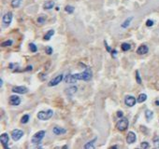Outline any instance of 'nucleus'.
I'll return each instance as SVG.
<instances>
[{
  "mask_svg": "<svg viewBox=\"0 0 159 149\" xmlns=\"http://www.w3.org/2000/svg\"><path fill=\"white\" fill-rule=\"evenodd\" d=\"M12 91L15 93H19V94H25L28 92V88L24 86H16L12 88Z\"/></svg>",
  "mask_w": 159,
  "mask_h": 149,
  "instance_id": "6e6552de",
  "label": "nucleus"
},
{
  "mask_svg": "<svg viewBox=\"0 0 159 149\" xmlns=\"http://www.w3.org/2000/svg\"><path fill=\"white\" fill-rule=\"evenodd\" d=\"M117 147H118V146H117V145H113V146H111V148H117Z\"/></svg>",
  "mask_w": 159,
  "mask_h": 149,
  "instance_id": "58836bf2",
  "label": "nucleus"
},
{
  "mask_svg": "<svg viewBox=\"0 0 159 149\" xmlns=\"http://www.w3.org/2000/svg\"><path fill=\"white\" fill-rule=\"evenodd\" d=\"M96 141V138H95V139L93 140V141H90V142H88L87 144L84 145V148L86 149H89V148H95V145H94V143Z\"/></svg>",
  "mask_w": 159,
  "mask_h": 149,
  "instance_id": "aec40b11",
  "label": "nucleus"
},
{
  "mask_svg": "<svg viewBox=\"0 0 159 149\" xmlns=\"http://www.w3.org/2000/svg\"><path fill=\"white\" fill-rule=\"evenodd\" d=\"M46 134V131L45 130H39L37 131V133L33 135L32 139H31V142H32L33 144H39L40 142L42 141V139L44 138V136Z\"/></svg>",
  "mask_w": 159,
  "mask_h": 149,
  "instance_id": "f03ea898",
  "label": "nucleus"
},
{
  "mask_svg": "<svg viewBox=\"0 0 159 149\" xmlns=\"http://www.w3.org/2000/svg\"><path fill=\"white\" fill-rule=\"evenodd\" d=\"M22 4V0H12L11 1V7L12 8H19Z\"/></svg>",
  "mask_w": 159,
  "mask_h": 149,
  "instance_id": "412c9836",
  "label": "nucleus"
},
{
  "mask_svg": "<svg viewBox=\"0 0 159 149\" xmlns=\"http://www.w3.org/2000/svg\"><path fill=\"white\" fill-rule=\"evenodd\" d=\"M21 103V98L17 95H12L9 97V104L12 106H17Z\"/></svg>",
  "mask_w": 159,
  "mask_h": 149,
  "instance_id": "1a4fd4ad",
  "label": "nucleus"
},
{
  "mask_svg": "<svg viewBox=\"0 0 159 149\" xmlns=\"http://www.w3.org/2000/svg\"><path fill=\"white\" fill-rule=\"evenodd\" d=\"M92 70L90 67H86L82 73L80 74H67L66 77L65 78V83H75L78 80H84V81H89L92 78Z\"/></svg>",
  "mask_w": 159,
  "mask_h": 149,
  "instance_id": "f257e3e1",
  "label": "nucleus"
},
{
  "mask_svg": "<svg viewBox=\"0 0 159 149\" xmlns=\"http://www.w3.org/2000/svg\"><path fill=\"white\" fill-rule=\"evenodd\" d=\"M132 20H133V17H130L129 19H127V20H126V21L124 22V23H123V24L121 25L122 28H127V27H128Z\"/></svg>",
  "mask_w": 159,
  "mask_h": 149,
  "instance_id": "5701e85b",
  "label": "nucleus"
},
{
  "mask_svg": "<svg viewBox=\"0 0 159 149\" xmlns=\"http://www.w3.org/2000/svg\"><path fill=\"white\" fill-rule=\"evenodd\" d=\"M117 116H118V117H120V118H121V117H123V116H124V114H123V112H122V111H118V112H117Z\"/></svg>",
  "mask_w": 159,
  "mask_h": 149,
  "instance_id": "f704fd0d",
  "label": "nucleus"
},
{
  "mask_svg": "<svg viewBox=\"0 0 159 149\" xmlns=\"http://www.w3.org/2000/svg\"><path fill=\"white\" fill-rule=\"evenodd\" d=\"M155 103H156V105H159V101H156Z\"/></svg>",
  "mask_w": 159,
  "mask_h": 149,
  "instance_id": "ea45409f",
  "label": "nucleus"
},
{
  "mask_svg": "<svg viewBox=\"0 0 159 149\" xmlns=\"http://www.w3.org/2000/svg\"><path fill=\"white\" fill-rule=\"evenodd\" d=\"M9 137L8 133H2L0 136V142L1 144H3L4 148H9Z\"/></svg>",
  "mask_w": 159,
  "mask_h": 149,
  "instance_id": "0eeeda50",
  "label": "nucleus"
},
{
  "mask_svg": "<svg viewBox=\"0 0 159 149\" xmlns=\"http://www.w3.org/2000/svg\"><path fill=\"white\" fill-rule=\"evenodd\" d=\"M77 87H75V86H73V87H70L69 88H67V89H65L66 90V93L68 94V95H73L74 93H76V91H77Z\"/></svg>",
  "mask_w": 159,
  "mask_h": 149,
  "instance_id": "6ab92c4d",
  "label": "nucleus"
},
{
  "mask_svg": "<svg viewBox=\"0 0 159 149\" xmlns=\"http://www.w3.org/2000/svg\"><path fill=\"white\" fill-rule=\"evenodd\" d=\"M12 21V13L11 12H7L2 18V22L5 25H9Z\"/></svg>",
  "mask_w": 159,
  "mask_h": 149,
  "instance_id": "9d476101",
  "label": "nucleus"
},
{
  "mask_svg": "<svg viewBox=\"0 0 159 149\" xmlns=\"http://www.w3.org/2000/svg\"><path fill=\"white\" fill-rule=\"evenodd\" d=\"M154 147H155V148H159V137L158 136H154Z\"/></svg>",
  "mask_w": 159,
  "mask_h": 149,
  "instance_id": "393cba45",
  "label": "nucleus"
},
{
  "mask_svg": "<svg viewBox=\"0 0 159 149\" xmlns=\"http://www.w3.org/2000/svg\"><path fill=\"white\" fill-rule=\"evenodd\" d=\"M54 2L53 1H48L45 4L43 5V9H51L54 7Z\"/></svg>",
  "mask_w": 159,
  "mask_h": 149,
  "instance_id": "2eb2a0df",
  "label": "nucleus"
},
{
  "mask_svg": "<svg viewBox=\"0 0 159 149\" xmlns=\"http://www.w3.org/2000/svg\"><path fill=\"white\" fill-rule=\"evenodd\" d=\"M64 78V75L61 74H58V75H56L55 77H53V78L50 80V82L48 83V86L49 87H53V86H56V85H58L59 83H61V81L63 80Z\"/></svg>",
  "mask_w": 159,
  "mask_h": 149,
  "instance_id": "39448f33",
  "label": "nucleus"
},
{
  "mask_svg": "<svg viewBox=\"0 0 159 149\" xmlns=\"http://www.w3.org/2000/svg\"><path fill=\"white\" fill-rule=\"evenodd\" d=\"M45 51H46V53L48 55H51V53H52V48L50 46L46 47V49H45Z\"/></svg>",
  "mask_w": 159,
  "mask_h": 149,
  "instance_id": "7c9ffc66",
  "label": "nucleus"
},
{
  "mask_svg": "<svg viewBox=\"0 0 159 149\" xmlns=\"http://www.w3.org/2000/svg\"><path fill=\"white\" fill-rule=\"evenodd\" d=\"M104 44H105V47H106V49H107V50L109 51V52H111V49L109 47V45L107 44V42L104 41Z\"/></svg>",
  "mask_w": 159,
  "mask_h": 149,
  "instance_id": "72a5a7b5",
  "label": "nucleus"
},
{
  "mask_svg": "<svg viewBox=\"0 0 159 149\" xmlns=\"http://www.w3.org/2000/svg\"><path fill=\"white\" fill-rule=\"evenodd\" d=\"M74 9H75L74 7H72V6H69V5H68V6H66V7L65 8V10L68 14H72V13H73V12H74Z\"/></svg>",
  "mask_w": 159,
  "mask_h": 149,
  "instance_id": "b1692460",
  "label": "nucleus"
},
{
  "mask_svg": "<svg viewBox=\"0 0 159 149\" xmlns=\"http://www.w3.org/2000/svg\"><path fill=\"white\" fill-rule=\"evenodd\" d=\"M136 98L134 96H131V95H128V96H126V99H125V103H126L127 106L129 107H132L135 105L136 103Z\"/></svg>",
  "mask_w": 159,
  "mask_h": 149,
  "instance_id": "9b49d317",
  "label": "nucleus"
},
{
  "mask_svg": "<svg viewBox=\"0 0 159 149\" xmlns=\"http://www.w3.org/2000/svg\"><path fill=\"white\" fill-rule=\"evenodd\" d=\"M146 100H147V95H146L145 93H141V94L139 95V97H138V99H137V102L141 103V102H145Z\"/></svg>",
  "mask_w": 159,
  "mask_h": 149,
  "instance_id": "dca6fc26",
  "label": "nucleus"
},
{
  "mask_svg": "<svg viewBox=\"0 0 159 149\" xmlns=\"http://www.w3.org/2000/svg\"><path fill=\"white\" fill-rule=\"evenodd\" d=\"M146 25H147L148 27L153 26V25H154V21H152V20H147V22H146Z\"/></svg>",
  "mask_w": 159,
  "mask_h": 149,
  "instance_id": "2f4dec72",
  "label": "nucleus"
},
{
  "mask_svg": "<svg viewBox=\"0 0 159 149\" xmlns=\"http://www.w3.org/2000/svg\"><path fill=\"white\" fill-rule=\"evenodd\" d=\"M45 17H42V16H40V17H38V19H37V23H44V22H45Z\"/></svg>",
  "mask_w": 159,
  "mask_h": 149,
  "instance_id": "473e14b6",
  "label": "nucleus"
},
{
  "mask_svg": "<svg viewBox=\"0 0 159 149\" xmlns=\"http://www.w3.org/2000/svg\"><path fill=\"white\" fill-rule=\"evenodd\" d=\"M153 116H154V113L151 111V110H146L145 111V117H146L147 121L151 120L153 118Z\"/></svg>",
  "mask_w": 159,
  "mask_h": 149,
  "instance_id": "f3484780",
  "label": "nucleus"
},
{
  "mask_svg": "<svg viewBox=\"0 0 159 149\" xmlns=\"http://www.w3.org/2000/svg\"><path fill=\"white\" fill-rule=\"evenodd\" d=\"M136 140H137V137H136V134L133 132V131H129L128 132V134L126 136V142H127V144H133V143H135Z\"/></svg>",
  "mask_w": 159,
  "mask_h": 149,
  "instance_id": "f8f14e48",
  "label": "nucleus"
},
{
  "mask_svg": "<svg viewBox=\"0 0 159 149\" xmlns=\"http://www.w3.org/2000/svg\"><path fill=\"white\" fill-rule=\"evenodd\" d=\"M29 49H30V50L32 51V52H37V46H36L34 43H30V44H29Z\"/></svg>",
  "mask_w": 159,
  "mask_h": 149,
  "instance_id": "a878e982",
  "label": "nucleus"
},
{
  "mask_svg": "<svg viewBox=\"0 0 159 149\" xmlns=\"http://www.w3.org/2000/svg\"><path fill=\"white\" fill-rule=\"evenodd\" d=\"M128 125H129L128 119L126 117H121L120 120L116 123V128L120 131H125L128 128Z\"/></svg>",
  "mask_w": 159,
  "mask_h": 149,
  "instance_id": "7ed1b4c3",
  "label": "nucleus"
},
{
  "mask_svg": "<svg viewBox=\"0 0 159 149\" xmlns=\"http://www.w3.org/2000/svg\"><path fill=\"white\" fill-rule=\"evenodd\" d=\"M52 131H53V133L55 135H61V134H65V132H66V130L63 129V128H59V127H54Z\"/></svg>",
  "mask_w": 159,
  "mask_h": 149,
  "instance_id": "4468645a",
  "label": "nucleus"
},
{
  "mask_svg": "<svg viewBox=\"0 0 159 149\" xmlns=\"http://www.w3.org/2000/svg\"><path fill=\"white\" fill-rule=\"evenodd\" d=\"M12 43H13V41L12 40H7V41H4L2 44H1V46L2 47H9V46H11L12 45Z\"/></svg>",
  "mask_w": 159,
  "mask_h": 149,
  "instance_id": "bb28decb",
  "label": "nucleus"
},
{
  "mask_svg": "<svg viewBox=\"0 0 159 149\" xmlns=\"http://www.w3.org/2000/svg\"><path fill=\"white\" fill-rule=\"evenodd\" d=\"M140 147H141V148H149L150 144L148 142H142L141 144H140Z\"/></svg>",
  "mask_w": 159,
  "mask_h": 149,
  "instance_id": "c756f323",
  "label": "nucleus"
},
{
  "mask_svg": "<svg viewBox=\"0 0 159 149\" xmlns=\"http://www.w3.org/2000/svg\"><path fill=\"white\" fill-rule=\"evenodd\" d=\"M121 49H122V50L123 51L129 50L131 49L130 44H128V43H123V44L121 45Z\"/></svg>",
  "mask_w": 159,
  "mask_h": 149,
  "instance_id": "4be33fe9",
  "label": "nucleus"
},
{
  "mask_svg": "<svg viewBox=\"0 0 159 149\" xmlns=\"http://www.w3.org/2000/svg\"><path fill=\"white\" fill-rule=\"evenodd\" d=\"M23 136V131L21 130H18V129L13 130H12V132H11V137H12L13 141H15V142H16V141H19Z\"/></svg>",
  "mask_w": 159,
  "mask_h": 149,
  "instance_id": "423d86ee",
  "label": "nucleus"
},
{
  "mask_svg": "<svg viewBox=\"0 0 159 149\" xmlns=\"http://www.w3.org/2000/svg\"><path fill=\"white\" fill-rule=\"evenodd\" d=\"M52 115H53V112H52V110H51V109H49V110H47V111H40L37 113V118L39 119V120H48V119H50L51 116H52Z\"/></svg>",
  "mask_w": 159,
  "mask_h": 149,
  "instance_id": "20e7f679",
  "label": "nucleus"
},
{
  "mask_svg": "<svg viewBox=\"0 0 159 149\" xmlns=\"http://www.w3.org/2000/svg\"><path fill=\"white\" fill-rule=\"evenodd\" d=\"M32 69H33V67H32V66H30V65H29V66H27V67H26V69H25V71H32Z\"/></svg>",
  "mask_w": 159,
  "mask_h": 149,
  "instance_id": "e433bc0d",
  "label": "nucleus"
},
{
  "mask_svg": "<svg viewBox=\"0 0 159 149\" xmlns=\"http://www.w3.org/2000/svg\"><path fill=\"white\" fill-rule=\"evenodd\" d=\"M28 121H29V115H24V116L22 117V119H21V122H22L23 124H26Z\"/></svg>",
  "mask_w": 159,
  "mask_h": 149,
  "instance_id": "cd10ccee",
  "label": "nucleus"
},
{
  "mask_svg": "<svg viewBox=\"0 0 159 149\" xmlns=\"http://www.w3.org/2000/svg\"><path fill=\"white\" fill-rule=\"evenodd\" d=\"M53 35H54V30H50V31H48V33L44 36V40H47V41L50 40L51 37H52Z\"/></svg>",
  "mask_w": 159,
  "mask_h": 149,
  "instance_id": "a211bd4d",
  "label": "nucleus"
},
{
  "mask_svg": "<svg viewBox=\"0 0 159 149\" xmlns=\"http://www.w3.org/2000/svg\"><path fill=\"white\" fill-rule=\"evenodd\" d=\"M148 51H149V48L146 46V45H140L139 47V49L137 50V53L139 55H143V54L148 53Z\"/></svg>",
  "mask_w": 159,
  "mask_h": 149,
  "instance_id": "ddd939ff",
  "label": "nucleus"
},
{
  "mask_svg": "<svg viewBox=\"0 0 159 149\" xmlns=\"http://www.w3.org/2000/svg\"><path fill=\"white\" fill-rule=\"evenodd\" d=\"M116 53H117L116 50H111V56L113 57V58H115V57H116Z\"/></svg>",
  "mask_w": 159,
  "mask_h": 149,
  "instance_id": "c9c22d12",
  "label": "nucleus"
},
{
  "mask_svg": "<svg viewBox=\"0 0 159 149\" xmlns=\"http://www.w3.org/2000/svg\"><path fill=\"white\" fill-rule=\"evenodd\" d=\"M2 86H3V80L0 79V87H2Z\"/></svg>",
  "mask_w": 159,
  "mask_h": 149,
  "instance_id": "4c0bfd02",
  "label": "nucleus"
},
{
  "mask_svg": "<svg viewBox=\"0 0 159 149\" xmlns=\"http://www.w3.org/2000/svg\"><path fill=\"white\" fill-rule=\"evenodd\" d=\"M136 80H137V83L141 84V78H140V71H139V70L136 71Z\"/></svg>",
  "mask_w": 159,
  "mask_h": 149,
  "instance_id": "c85d7f7f",
  "label": "nucleus"
}]
</instances>
